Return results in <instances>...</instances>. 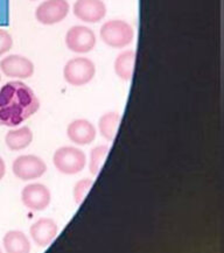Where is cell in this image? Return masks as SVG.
Here are the masks:
<instances>
[{
  "mask_svg": "<svg viewBox=\"0 0 224 253\" xmlns=\"http://www.w3.org/2000/svg\"><path fill=\"white\" fill-rule=\"evenodd\" d=\"M40 100L27 84L11 81L0 89V126L15 127L35 115Z\"/></svg>",
  "mask_w": 224,
  "mask_h": 253,
  "instance_id": "1",
  "label": "cell"
},
{
  "mask_svg": "<svg viewBox=\"0 0 224 253\" xmlns=\"http://www.w3.org/2000/svg\"><path fill=\"white\" fill-rule=\"evenodd\" d=\"M99 37L106 46L119 49L132 43L134 39V29L125 20L115 19L104 22L99 29Z\"/></svg>",
  "mask_w": 224,
  "mask_h": 253,
  "instance_id": "2",
  "label": "cell"
},
{
  "mask_svg": "<svg viewBox=\"0 0 224 253\" xmlns=\"http://www.w3.org/2000/svg\"><path fill=\"white\" fill-rule=\"evenodd\" d=\"M53 164L60 173L66 175L79 174L87 165L86 153L73 146L57 148L53 155Z\"/></svg>",
  "mask_w": 224,
  "mask_h": 253,
  "instance_id": "3",
  "label": "cell"
},
{
  "mask_svg": "<svg viewBox=\"0 0 224 253\" xmlns=\"http://www.w3.org/2000/svg\"><path fill=\"white\" fill-rule=\"evenodd\" d=\"M96 75V66L88 57H74L63 68V77L73 86H83Z\"/></svg>",
  "mask_w": 224,
  "mask_h": 253,
  "instance_id": "4",
  "label": "cell"
},
{
  "mask_svg": "<svg viewBox=\"0 0 224 253\" xmlns=\"http://www.w3.org/2000/svg\"><path fill=\"white\" fill-rule=\"evenodd\" d=\"M66 46L70 51L77 54H87L96 46V35L92 29L87 26H73L66 34Z\"/></svg>",
  "mask_w": 224,
  "mask_h": 253,
  "instance_id": "5",
  "label": "cell"
},
{
  "mask_svg": "<svg viewBox=\"0 0 224 253\" xmlns=\"http://www.w3.org/2000/svg\"><path fill=\"white\" fill-rule=\"evenodd\" d=\"M70 5L67 0H46L35 9V19L42 25H56L69 14Z\"/></svg>",
  "mask_w": 224,
  "mask_h": 253,
  "instance_id": "6",
  "label": "cell"
},
{
  "mask_svg": "<svg viewBox=\"0 0 224 253\" xmlns=\"http://www.w3.org/2000/svg\"><path fill=\"white\" fill-rule=\"evenodd\" d=\"M13 174L22 181H31L41 177L46 173L47 165L37 155H20L13 161Z\"/></svg>",
  "mask_w": 224,
  "mask_h": 253,
  "instance_id": "7",
  "label": "cell"
},
{
  "mask_svg": "<svg viewBox=\"0 0 224 253\" xmlns=\"http://www.w3.org/2000/svg\"><path fill=\"white\" fill-rule=\"evenodd\" d=\"M0 70L9 79L25 80L33 76L34 64L22 55H8L0 61Z\"/></svg>",
  "mask_w": 224,
  "mask_h": 253,
  "instance_id": "8",
  "label": "cell"
},
{
  "mask_svg": "<svg viewBox=\"0 0 224 253\" xmlns=\"http://www.w3.org/2000/svg\"><path fill=\"white\" fill-rule=\"evenodd\" d=\"M50 190L42 183H32L21 191V201L24 206L32 211H42L50 204Z\"/></svg>",
  "mask_w": 224,
  "mask_h": 253,
  "instance_id": "9",
  "label": "cell"
},
{
  "mask_svg": "<svg viewBox=\"0 0 224 253\" xmlns=\"http://www.w3.org/2000/svg\"><path fill=\"white\" fill-rule=\"evenodd\" d=\"M73 13L81 21L97 24L106 15V5L103 0H76Z\"/></svg>",
  "mask_w": 224,
  "mask_h": 253,
  "instance_id": "10",
  "label": "cell"
},
{
  "mask_svg": "<svg viewBox=\"0 0 224 253\" xmlns=\"http://www.w3.org/2000/svg\"><path fill=\"white\" fill-rule=\"evenodd\" d=\"M29 232L35 244L40 248H46L57 236L58 226L54 219L40 218L32 224Z\"/></svg>",
  "mask_w": 224,
  "mask_h": 253,
  "instance_id": "11",
  "label": "cell"
},
{
  "mask_svg": "<svg viewBox=\"0 0 224 253\" xmlns=\"http://www.w3.org/2000/svg\"><path fill=\"white\" fill-rule=\"evenodd\" d=\"M96 134V127L88 119H75L67 127L68 138L77 145L91 144L95 140Z\"/></svg>",
  "mask_w": 224,
  "mask_h": 253,
  "instance_id": "12",
  "label": "cell"
},
{
  "mask_svg": "<svg viewBox=\"0 0 224 253\" xmlns=\"http://www.w3.org/2000/svg\"><path fill=\"white\" fill-rule=\"evenodd\" d=\"M33 141V132L28 126L11 129L6 133L5 144L13 152L27 148Z\"/></svg>",
  "mask_w": 224,
  "mask_h": 253,
  "instance_id": "13",
  "label": "cell"
},
{
  "mask_svg": "<svg viewBox=\"0 0 224 253\" xmlns=\"http://www.w3.org/2000/svg\"><path fill=\"white\" fill-rule=\"evenodd\" d=\"M5 251L7 253H28L31 251V243L27 236L19 230H12L2 239Z\"/></svg>",
  "mask_w": 224,
  "mask_h": 253,
  "instance_id": "14",
  "label": "cell"
},
{
  "mask_svg": "<svg viewBox=\"0 0 224 253\" xmlns=\"http://www.w3.org/2000/svg\"><path fill=\"white\" fill-rule=\"evenodd\" d=\"M135 63V51L125 50L122 51L115 61V73L119 79L128 82L132 79L134 71Z\"/></svg>",
  "mask_w": 224,
  "mask_h": 253,
  "instance_id": "15",
  "label": "cell"
},
{
  "mask_svg": "<svg viewBox=\"0 0 224 253\" xmlns=\"http://www.w3.org/2000/svg\"><path fill=\"white\" fill-rule=\"evenodd\" d=\"M119 122H121V115L118 112H106L99 118L98 129L100 135L106 140L112 141L117 134Z\"/></svg>",
  "mask_w": 224,
  "mask_h": 253,
  "instance_id": "16",
  "label": "cell"
},
{
  "mask_svg": "<svg viewBox=\"0 0 224 253\" xmlns=\"http://www.w3.org/2000/svg\"><path fill=\"white\" fill-rule=\"evenodd\" d=\"M109 146L99 145L97 147L92 148L90 152V160H89V169L93 176H97L99 173L102 165L104 164L106 155L109 153Z\"/></svg>",
  "mask_w": 224,
  "mask_h": 253,
  "instance_id": "17",
  "label": "cell"
},
{
  "mask_svg": "<svg viewBox=\"0 0 224 253\" xmlns=\"http://www.w3.org/2000/svg\"><path fill=\"white\" fill-rule=\"evenodd\" d=\"M93 181L91 178H82L79 182L74 186L73 195H74V201L77 206L82 204V202L86 199V196L89 193L90 188H91Z\"/></svg>",
  "mask_w": 224,
  "mask_h": 253,
  "instance_id": "18",
  "label": "cell"
},
{
  "mask_svg": "<svg viewBox=\"0 0 224 253\" xmlns=\"http://www.w3.org/2000/svg\"><path fill=\"white\" fill-rule=\"evenodd\" d=\"M13 39L12 35L5 29H0V56L5 55L12 49Z\"/></svg>",
  "mask_w": 224,
  "mask_h": 253,
  "instance_id": "19",
  "label": "cell"
},
{
  "mask_svg": "<svg viewBox=\"0 0 224 253\" xmlns=\"http://www.w3.org/2000/svg\"><path fill=\"white\" fill-rule=\"evenodd\" d=\"M5 173H6V165H5V161L2 160L1 157H0V180H1V178L5 176Z\"/></svg>",
  "mask_w": 224,
  "mask_h": 253,
  "instance_id": "20",
  "label": "cell"
},
{
  "mask_svg": "<svg viewBox=\"0 0 224 253\" xmlns=\"http://www.w3.org/2000/svg\"><path fill=\"white\" fill-rule=\"evenodd\" d=\"M0 81H1V75H0Z\"/></svg>",
  "mask_w": 224,
  "mask_h": 253,
  "instance_id": "21",
  "label": "cell"
},
{
  "mask_svg": "<svg viewBox=\"0 0 224 253\" xmlns=\"http://www.w3.org/2000/svg\"><path fill=\"white\" fill-rule=\"evenodd\" d=\"M31 1H35V0H31Z\"/></svg>",
  "mask_w": 224,
  "mask_h": 253,
  "instance_id": "22",
  "label": "cell"
},
{
  "mask_svg": "<svg viewBox=\"0 0 224 253\" xmlns=\"http://www.w3.org/2000/svg\"><path fill=\"white\" fill-rule=\"evenodd\" d=\"M0 252H1V250H0Z\"/></svg>",
  "mask_w": 224,
  "mask_h": 253,
  "instance_id": "23",
  "label": "cell"
}]
</instances>
